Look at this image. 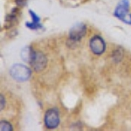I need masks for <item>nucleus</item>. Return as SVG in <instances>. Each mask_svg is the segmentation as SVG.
Masks as SVG:
<instances>
[{"instance_id":"nucleus-2","label":"nucleus","mask_w":131,"mask_h":131,"mask_svg":"<svg viewBox=\"0 0 131 131\" xmlns=\"http://www.w3.org/2000/svg\"><path fill=\"white\" fill-rule=\"evenodd\" d=\"M114 16L119 18L127 25H131V14L129 13V1L128 0H121L116 5Z\"/></svg>"},{"instance_id":"nucleus-3","label":"nucleus","mask_w":131,"mask_h":131,"mask_svg":"<svg viewBox=\"0 0 131 131\" xmlns=\"http://www.w3.org/2000/svg\"><path fill=\"white\" fill-rule=\"evenodd\" d=\"M45 125L48 129H54L59 126L60 122V114L56 108H50L46 112L44 117Z\"/></svg>"},{"instance_id":"nucleus-12","label":"nucleus","mask_w":131,"mask_h":131,"mask_svg":"<svg viewBox=\"0 0 131 131\" xmlns=\"http://www.w3.org/2000/svg\"><path fill=\"white\" fill-rule=\"evenodd\" d=\"M27 0H15L16 5L18 6V7H24V6L26 5Z\"/></svg>"},{"instance_id":"nucleus-10","label":"nucleus","mask_w":131,"mask_h":131,"mask_svg":"<svg viewBox=\"0 0 131 131\" xmlns=\"http://www.w3.org/2000/svg\"><path fill=\"white\" fill-rule=\"evenodd\" d=\"M29 14H30L31 18V21L35 23H40V18L35 13L33 10H29Z\"/></svg>"},{"instance_id":"nucleus-9","label":"nucleus","mask_w":131,"mask_h":131,"mask_svg":"<svg viewBox=\"0 0 131 131\" xmlns=\"http://www.w3.org/2000/svg\"><path fill=\"white\" fill-rule=\"evenodd\" d=\"M0 130L1 131H12L13 128H12V125L9 122L5 121V120H2L0 122Z\"/></svg>"},{"instance_id":"nucleus-8","label":"nucleus","mask_w":131,"mask_h":131,"mask_svg":"<svg viewBox=\"0 0 131 131\" xmlns=\"http://www.w3.org/2000/svg\"><path fill=\"white\" fill-rule=\"evenodd\" d=\"M25 26L30 30H39V29L43 28V25H41V23H35V22H26L25 23Z\"/></svg>"},{"instance_id":"nucleus-1","label":"nucleus","mask_w":131,"mask_h":131,"mask_svg":"<svg viewBox=\"0 0 131 131\" xmlns=\"http://www.w3.org/2000/svg\"><path fill=\"white\" fill-rule=\"evenodd\" d=\"M10 74L15 81L18 82H25L31 78V70L25 65L15 64L10 67Z\"/></svg>"},{"instance_id":"nucleus-5","label":"nucleus","mask_w":131,"mask_h":131,"mask_svg":"<svg viewBox=\"0 0 131 131\" xmlns=\"http://www.w3.org/2000/svg\"><path fill=\"white\" fill-rule=\"evenodd\" d=\"M46 63H47V60L45 54L39 51H35L29 64L32 67L33 70L39 73L46 68Z\"/></svg>"},{"instance_id":"nucleus-13","label":"nucleus","mask_w":131,"mask_h":131,"mask_svg":"<svg viewBox=\"0 0 131 131\" xmlns=\"http://www.w3.org/2000/svg\"><path fill=\"white\" fill-rule=\"evenodd\" d=\"M0 98H1V107H0V109H1V110H3V108L5 106V97L3 96V94H1Z\"/></svg>"},{"instance_id":"nucleus-7","label":"nucleus","mask_w":131,"mask_h":131,"mask_svg":"<svg viewBox=\"0 0 131 131\" xmlns=\"http://www.w3.org/2000/svg\"><path fill=\"white\" fill-rule=\"evenodd\" d=\"M35 51L32 49V47L31 46H26L21 52V58L22 60L26 63H30V61L32 58V55L34 53Z\"/></svg>"},{"instance_id":"nucleus-4","label":"nucleus","mask_w":131,"mask_h":131,"mask_svg":"<svg viewBox=\"0 0 131 131\" xmlns=\"http://www.w3.org/2000/svg\"><path fill=\"white\" fill-rule=\"evenodd\" d=\"M86 33V25L83 23H77L69 31V41L72 43L79 42Z\"/></svg>"},{"instance_id":"nucleus-6","label":"nucleus","mask_w":131,"mask_h":131,"mask_svg":"<svg viewBox=\"0 0 131 131\" xmlns=\"http://www.w3.org/2000/svg\"><path fill=\"white\" fill-rule=\"evenodd\" d=\"M89 47L93 53L101 55L106 51V42L99 35L93 36L89 40Z\"/></svg>"},{"instance_id":"nucleus-11","label":"nucleus","mask_w":131,"mask_h":131,"mask_svg":"<svg viewBox=\"0 0 131 131\" xmlns=\"http://www.w3.org/2000/svg\"><path fill=\"white\" fill-rule=\"evenodd\" d=\"M122 55H123V53L122 52L121 50H116V51H115V52H114L113 58L115 59V60H117V59H119V60H120L122 58Z\"/></svg>"}]
</instances>
